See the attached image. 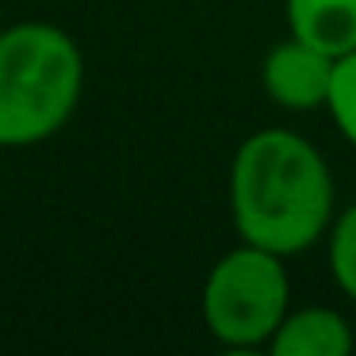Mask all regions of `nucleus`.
Returning a JSON list of instances; mask_svg holds the SVG:
<instances>
[{
    "instance_id": "nucleus-1",
    "label": "nucleus",
    "mask_w": 356,
    "mask_h": 356,
    "mask_svg": "<svg viewBox=\"0 0 356 356\" xmlns=\"http://www.w3.org/2000/svg\"><path fill=\"white\" fill-rule=\"evenodd\" d=\"M337 188L322 149L287 127L249 134L230 161V218L241 241L299 257L330 234Z\"/></svg>"
},
{
    "instance_id": "nucleus-2",
    "label": "nucleus",
    "mask_w": 356,
    "mask_h": 356,
    "mask_svg": "<svg viewBox=\"0 0 356 356\" xmlns=\"http://www.w3.org/2000/svg\"><path fill=\"white\" fill-rule=\"evenodd\" d=\"M85 58L54 24L0 31V146H35L77 111Z\"/></svg>"
},
{
    "instance_id": "nucleus-3",
    "label": "nucleus",
    "mask_w": 356,
    "mask_h": 356,
    "mask_svg": "<svg viewBox=\"0 0 356 356\" xmlns=\"http://www.w3.org/2000/svg\"><path fill=\"white\" fill-rule=\"evenodd\" d=\"M203 325L222 348L249 353L268 348L280 322L291 310L287 257L238 241L211 264L203 280Z\"/></svg>"
},
{
    "instance_id": "nucleus-4",
    "label": "nucleus",
    "mask_w": 356,
    "mask_h": 356,
    "mask_svg": "<svg viewBox=\"0 0 356 356\" xmlns=\"http://www.w3.org/2000/svg\"><path fill=\"white\" fill-rule=\"evenodd\" d=\"M337 58L314 50L310 42L287 35L284 42L264 54L261 62V88L276 108L284 111H318L330 100V81Z\"/></svg>"
},
{
    "instance_id": "nucleus-5",
    "label": "nucleus",
    "mask_w": 356,
    "mask_h": 356,
    "mask_svg": "<svg viewBox=\"0 0 356 356\" xmlns=\"http://www.w3.org/2000/svg\"><path fill=\"white\" fill-rule=\"evenodd\" d=\"M356 345L353 325L333 307L287 310L276 337L268 341L272 356H348Z\"/></svg>"
},
{
    "instance_id": "nucleus-6",
    "label": "nucleus",
    "mask_w": 356,
    "mask_h": 356,
    "mask_svg": "<svg viewBox=\"0 0 356 356\" xmlns=\"http://www.w3.org/2000/svg\"><path fill=\"white\" fill-rule=\"evenodd\" d=\"M287 35L345 58L356 50V0H284Z\"/></svg>"
},
{
    "instance_id": "nucleus-7",
    "label": "nucleus",
    "mask_w": 356,
    "mask_h": 356,
    "mask_svg": "<svg viewBox=\"0 0 356 356\" xmlns=\"http://www.w3.org/2000/svg\"><path fill=\"white\" fill-rule=\"evenodd\" d=\"M325 261H330V276L337 291L348 302H356V200L333 218L330 234H325Z\"/></svg>"
},
{
    "instance_id": "nucleus-8",
    "label": "nucleus",
    "mask_w": 356,
    "mask_h": 356,
    "mask_svg": "<svg viewBox=\"0 0 356 356\" xmlns=\"http://www.w3.org/2000/svg\"><path fill=\"white\" fill-rule=\"evenodd\" d=\"M337 134L356 149V50L345 58H337L333 65V81H330V100H325Z\"/></svg>"
}]
</instances>
